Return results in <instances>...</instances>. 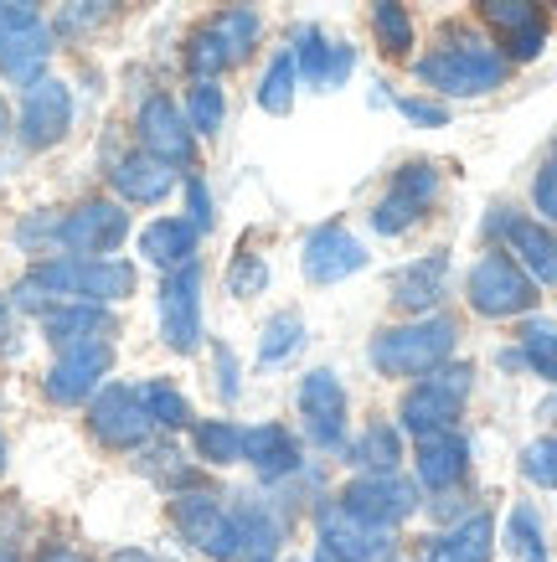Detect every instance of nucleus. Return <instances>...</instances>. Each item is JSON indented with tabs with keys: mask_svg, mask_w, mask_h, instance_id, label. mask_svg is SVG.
<instances>
[{
	"mask_svg": "<svg viewBox=\"0 0 557 562\" xmlns=\"http://www.w3.org/2000/svg\"><path fill=\"white\" fill-rule=\"evenodd\" d=\"M356 72V47L352 42H336V52H331V78H325V88H341L346 78Z\"/></svg>",
	"mask_w": 557,
	"mask_h": 562,
	"instance_id": "obj_47",
	"label": "nucleus"
},
{
	"mask_svg": "<svg viewBox=\"0 0 557 562\" xmlns=\"http://www.w3.org/2000/svg\"><path fill=\"white\" fill-rule=\"evenodd\" d=\"M114 372V341H93V346H73V351H57V361L42 376V392L57 408H78L93 392L103 387V376Z\"/></svg>",
	"mask_w": 557,
	"mask_h": 562,
	"instance_id": "obj_16",
	"label": "nucleus"
},
{
	"mask_svg": "<svg viewBox=\"0 0 557 562\" xmlns=\"http://www.w3.org/2000/svg\"><path fill=\"white\" fill-rule=\"evenodd\" d=\"M181 109H186V124L197 130V139H218L222 124H227V93H222L218 78H191Z\"/></svg>",
	"mask_w": 557,
	"mask_h": 562,
	"instance_id": "obj_34",
	"label": "nucleus"
},
{
	"mask_svg": "<svg viewBox=\"0 0 557 562\" xmlns=\"http://www.w3.org/2000/svg\"><path fill=\"white\" fill-rule=\"evenodd\" d=\"M542 5H547V16H557V0H542Z\"/></svg>",
	"mask_w": 557,
	"mask_h": 562,
	"instance_id": "obj_57",
	"label": "nucleus"
},
{
	"mask_svg": "<svg viewBox=\"0 0 557 562\" xmlns=\"http://www.w3.org/2000/svg\"><path fill=\"white\" fill-rule=\"evenodd\" d=\"M439 191H444V171L434 160H408V166H398L388 191L371 206V233L408 238V233H413L419 222H428V212L439 206Z\"/></svg>",
	"mask_w": 557,
	"mask_h": 562,
	"instance_id": "obj_5",
	"label": "nucleus"
},
{
	"mask_svg": "<svg viewBox=\"0 0 557 562\" xmlns=\"http://www.w3.org/2000/svg\"><path fill=\"white\" fill-rule=\"evenodd\" d=\"M73 130V88L63 78H36L21 88V109H16V139L21 150H52L63 145Z\"/></svg>",
	"mask_w": 557,
	"mask_h": 562,
	"instance_id": "obj_13",
	"label": "nucleus"
},
{
	"mask_svg": "<svg viewBox=\"0 0 557 562\" xmlns=\"http://www.w3.org/2000/svg\"><path fill=\"white\" fill-rule=\"evenodd\" d=\"M444 294H449V254H423L413 263L392 273V310L403 315H428V310H444Z\"/></svg>",
	"mask_w": 557,
	"mask_h": 562,
	"instance_id": "obj_26",
	"label": "nucleus"
},
{
	"mask_svg": "<svg viewBox=\"0 0 557 562\" xmlns=\"http://www.w3.org/2000/svg\"><path fill=\"white\" fill-rule=\"evenodd\" d=\"M537 424L557 428V387H553V392H547V397H542V403H537Z\"/></svg>",
	"mask_w": 557,
	"mask_h": 562,
	"instance_id": "obj_49",
	"label": "nucleus"
},
{
	"mask_svg": "<svg viewBox=\"0 0 557 562\" xmlns=\"http://www.w3.org/2000/svg\"><path fill=\"white\" fill-rule=\"evenodd\" d=\"M490 552H495V521L480 506L455 527H439L434 537H423L413 562H490Z\"/></svg>",
	"mask_w": 557,
	"mask_h": 562,
	"instance_id": "obj_22",
	"label": "nucleus"
},
{
	"mask_svg": "<svg viewBox=\"0 0 557 562\" xmlns=\"http://www.w3.org/2000/svg\"><path fill=\"white\" fill-rule=\"evenodd\" d=\"M315 542L331 547V552H341V558H352V562H382L392 547H398V531L356 521L336 495H331V501L315 506Z\"/></svg>",
	"mask_w": 557,
	"mask_h": 562,
	"instance_id": "obj_20",
	"label": "nucleus"
},
{
	"mask_svg": "<svg viewBox=\"0 0 557 562\" xmlns=\"http://www.w3.org/2000/svg\"><path fill=\"white\" fill-rule=\"evenodd\" d=\"M130 238V212L124 202L109 196H88L73 212H63V233H57V254L63 258H109L119 243Z\"/></svg>",
	"mask_w": 557,
	"mask_h": 562,
	"instance_id": "obj_12",
	"label": "nucleus"
},
{
	"mask_svg": "<svg viewBox=\"0 0 557 562\" xmlns=\"http://www.w3.org/2000/svg\"><path fill=\"white\" fill-rule=\"evenodd\" d=\"M140 403H145V413L155 418V428H166V434H181V428L197 424V413H191V403H186V392L176 387V382H166V376L140 382Z\"/></svg>",
	"mask_w": 557,
	"mask_h": 562,
	"instance_id": "obj_36",
	"label": "nucleus"
},
{
	"mask_svg": "<svg viewBox=\"0 0 557 562\" xmlns=\"http://www.w3.org/2000/svg\"><path fill=\"white\" fill-rule=\"evenodd\" d=\"M5 336H11V300H0V346H5Z\"/></svg>",
	"mask_w": 557,
	"mask_h": 562,
	"instance_id": "obj_52",
	"label": "nucleus"
},
{
	"mask_svg": "<svg viewBox=\"0 0 557 562\" xmlns=\"http://www.w3.org/2000/svg\"><path fill=\"white\" fill-rule=\"evenodd\" d=\"M57 233H63V212H52V206H42V212H26V217L16 222V248L32 258H57Z\"/></svg>",
	"mask_w": 557,
	"mask_h": 562,
	"instance_id": "obj_40",
	"label": "nucleus"
},
{
	"mask_svg": "<svg viewBox=\"0 0 557 562\" xmlns=\"http://www.w3.org/2000/svg\"><path fill=\"white\" fill-rule=\"evenodd\" d=\"M294 408H300L304 439L315 443V454H341L346 449V439H352V392L331 367H315V372L300 376Z\"/></svg>",
	"mask_w": 557,
	"mask_h": 562,
	"instance_id": "obj_8",
	"label": "nucleus"
},
{
	"mask_svg": "<svg viewBox=\"0 0 557 562\" xmlns=\"http://www.w3.org/2000/svg\"><path fill=\"white\" fill-rule=\"evenodd\" d=\"M0 562H26V558H21L16 547H0Z\"/></svg>",
	"mask_w": 557,
	"mask_h": 562,
	"instance_id": "obj_54",
	"label": "nucleus"
},
{
	"mask_svg": "<svg viewBox=\"0 0 557 562\" xmlns=\"http://www.w3.org/2000/svg\"><path fill=\"white\" fill-rule=\"evenodd\" d=\"M304 562H352V558H341V552H331V547H321L315 542V552H310V558Z\"/></svg>",
	"mask_w": 557,
	"mask_h": 562,
	"instance_id": "obj_51",
	"label": "nucleus"
},
{
	"mask_svg": "<svg viewBox=\"0 0 557 562\" xmlns=\"http://www.w3.org/2000/svg\"><path fill=\"white\" fill-rule=\"evenodd\" d=\"M336 501L356 516V521H367V527H382V531L408 527V521L423 512L419 480H408L403 470H382V475H352V480H346V485L336 491Z\"/></svg>",
	"mask_w": 557,
	"mask_h": 562,
	"instance_id": "obj_7",
	"label": "nucleus"
},
{
	"mask_svg": "<svg viewBox=\"0 0 557 562\" xmlns=\"http://www.w3.org/2000/svg\"><path fill=\"white\" fill-rule=\"evenodd\" d=\"M300 346H304V315L300 310H279V315L264 325V336H258V367L274 372V367H285Z\"/></svg>",
	"mask_w": 557,
	"mask_h": 562,
	"instance_id": "obj_38",
	"label": "nucleus"
},
{
	"mask_svg": "<svg viewBox=\"0 0 557 562\" xmlns=\"http://www.w3.org/2000/svg\"><path fill=\"white\" fill-rule=\"evenodd\" d=\"M516 346H522V361L526 372L542 376L547 387H557V321L553 315H522L516 321Z\"/></svg>",
	"mask_w": 557,
	"mask_h": 562,
	"instance_id": "obj_32",
	"label": "nucleus"
},
{
	"mask_svg": "<svg viewBox=\"0 0 557 562\" xmlns=\"http://www.w3.org/2000/svg\"><path fill=\"white\" fill-rule=\"evenodd\" d=\"M5 460H11V449H5V434H0V475H5Z\"/></svg>",
	"mask_w": 557,
	"mask_h": 562,
	"instance_id": "obj_55",
	"label": "nucleus"
},
{
	"mask_svg": "<svg viewBox=\"0 0 557 562\" xmlns=\"http://www.w3.org/2000/svg\"><path fill=\"white\" fill-rule=\"evenodd\" d=\"M191 449L212 470H233V464H243V424H233V418H197L191 424Z\"/></svg>",
	"mask_w": 557,
	"mask_h": 562,
	"instance_id": "obj_33",
	"label": "nucleus"
},
{
	"mask_svg": "<svg viewBox=\"0 0 557 562\" xmlns=\"http://www.w3.org/2000/svg\"><path fill=\"white\" fill-rule=\"evenodd\" d=\"M197 243H202V233L186 217H155L140 227V258L155 263L160 273L181 269V263H197Z\"/></svg>",
	"mask_w": 557,
	"mask_h": 562,
	"instance_id": "obj_28",
	"label": "nucleus"
},
{
	"mask_svg": "<svg viewBox=\"0 0 557 562\" xmlns=\"http://www.w3.org/2000/svg\"><path fill=\"white\" fill-rule=\"evenodd\" d=\"M52 63V26L42 21L36 5L0 0V78L5 83H36Z\"/></svg>",
	"mask_w": 557,
	"mask_h": 562,
	"instance_id": "obj_9",
	"label": "nucleus"
},
{
	"mask_svg": "<svg viewBox=\"0 0 557 562\" xmlns=\"http://www.w3.org/2000/svg\"><path fill=\"white\" fill-rule=\"evenodd\" d=\"M371 42L388 63H413L419 32H413V16H408L403 0H371Z\"/></svg>",
	"mask_w": 557,
	"mask_h": 562,
	"instance_id": "obj_31",
	"label": "nucleus"
},
{
	"mask_svg": "<svg viewBox=\"0 0 557 562\" xmlns=\"http://www.w3.org/2000/svg\"><path fill=\"white\" fill-rule=\"evenodd\" d=\"M109 562H160V558H151L145 547H119V552H114Z\"/></svg>",
	"mask_w": 557,
	"mask_h": 562,
	"instance_id": "obj_50",
	"label": "nucleus"
},
{
	"mask_svg": "<svg viewBox=\"0 0 557 562\" xmlns=\"http://www.w3.org/2000/svg\"><path fill=\"white\" fill-rule=\"evenodd\" d=\"M212 367H218V397L222 403H237V392H243V367H237L233 346H218V351H212Z\"/></svg>",
	"mask_w": 557,
	"mask_h": 562,
	"instance_id": "obj_45",
	"label": "nucleus"
},
{
	"mask_svg": "<svg viewBox=\"0 0 557 562\" xmlns=\"http://www.w3.org/2000/svg\"><path fill=\"white\" fill-rule=\"evenodd\" d=\"M170 527L181 531L186 547H197L212 562H237V527L233 506L207 485H186L170 495Z\"/></svg>",
	"mask_w": 557,
	"mask_h": 562,
	"instance_id": "obj_6",
	"label": "nucleus"
},
{
	"mask_svg": "<svg viewBox=\"0 0 557 562\" xmlns=\"http://www.w3.org/2000/svg\"><path fill=\"white\" fill-rule=\"evenodd\" d=\"M155 310H160V341L176 357L202 351V269L197 263H181V269L166 273V284L155 294Z\"/></svg>",
	"mask_w": 557,
	"mask_h": 562,
	"instance_id": "obj_14",
	"label": "nucleus"
},
{
	"mask_svg": "<svg viewBox=\"0 0 557 562\" xmlns=\"http://www.w3.org/2000/svg\"><path fill=\"white\" fill-rule=\"evenodd\" d=\"M186 222H191L197 233H212V222H218V212H212V191H207L202 176H186Z\"/></svg>",
	"mask_w": 557,
	"mask_h": 562,
	"instance_id": "obj_44",
	"label": "nucleus"
},
{
	"mask_svg": "<svg viewBox=\"0 0 557 562\" xmlns=\"http://www.w3.org/2000/svg\"><path fill=\"white\" fill-rule=\"evenodd\" d=\"M294 88H300V68H294V57L285 52H274V63L264 68V78H258V109L264 114H289L294 109Z\"/></svg>",
	"mask_w": 557,
	"mask_h": 562,
	"instance_id": "obj_39",
	"label": "nucleus"
},
{
	"mask_svg": "<svg viewBox=\"0 0 557 562\" xmlns=\"http://www.w3.org/2000/svg\"><path fill=\"white\" fill-rule=\"evenodd\" d=\"M243 464H254L264 485H279L310 460H304V449L289 424H254L243 428Z\"/></svg>",
	"mask_w": 557,
	"mask_h": 562,
	"instance_id": "obj_25",
	"label": "nucleus"
},
{
	"mask_svg": "<svg viewBox=\"0 0 557 562\" xmlns=\"http://www.w3.org/2000/svg\"><path fill=\"white\" fill-rule=\"evenodd\" d=\"M5 130H11V114H5V103H0V135H5Z\"/></svg>",
	"mask_w": 557,
	"mask_h": 562,
	"instance_id": "obj_56",
	"label": "nucleus"
},
{
	"mask_svg": "<svg viewBox=\"0 0 557 562\" xmlns=\"http://www.w3.org/2000/svg\"><path fill=\"white\" fill-rule=\"evenodd\" d=\"M532 217L557 227V150H547L537 160V176H532Z\"/></svg>",
	"mask_w": 557,
	"mask_h": 562,
	"instance_id": "obj_43",
	"label": "nucleus"
},
{
	"mask_svg": "<svg viewBox=\"0 0 557 562\" xmlns=\"http://www.w3.org/2000/svg\"><path fill=\"white\" fill-rule=\"evenodd\" d=\"M475 21L506 52L511 68H526L547 52V5L542 0H475Z\"/></svg>",
	"mask_w": 557,
	"mask_h": 562,
	"instance_id": "obj_11",
	"label": "nucleus"
},
{
	"mask_svg": "<svg viewBox=\"0 0 557 562\" xmlns=\"http://www.w3.org/2000/svg\"><path fill=\"white\" fill-rule=\"evenodd\" d=\"M114 5H119V0H83L88 16H103V11H114Z\"/></svg>",
	"mask_w": 557,
	"mask_h": 562,
	"instance_id": "obj_53",
	"label": "nucleus"
},
{
	"mask_svg": "<svg viewBox=\"0 0 557 562\" xmlns=\"http://www.w3.org/2000/svg\"><path fill=\"white\" fill-rule=\"evenodd\" d=\"M371 263L367 243L356 238L346 222H321V227H310L300 243V269L310 284H321V290H331V284H346L352 273H361Z\"/></svg>",
	"mask_w": 557,
	"mask_h": 562,
	"instance_id": "obj_15",
	"label": "nucleus"
},
{
	"mask_svg": "<svg viewBox=\"0 0 557 562\" xmlns=\"http://www.w3.org/2000/svg\"><path fill=\"white\" fill-rule=\"evenodd\" d=\"M331 52H336V42H331L321 26H310V21L294 26V36H289V57H294L304 88H325V78H331Z\"/></svg>",
	"mask_w": 557,
	"mask_h": 562,
	"instance_id": "obj_35",
	"label": "nucleus"
},
{
	"mask_svg": "<svg viewBox=\"0 0 557 562\" xmlns=\"http://www.w3.org/2000/svg\"><path fill=\"white\" fill-rule=\"evenodd\" d=\"M140 454V475H151L160 491H186V485H197V470H191V460H186L176 443H145V449H135Z\"/></svg>",
	"mask_w": 557,
	"mask_h": 562,
	"instance_id": "obj_37",
	"label": "nucleus"
},
{
	"mask_svg": "<svg viewBox=\"0 0 557 562\" xmlns=\"http://www.w3.org/2000/svg\"><path fill=\"white\" fill-rule=\"evenodd\" d=\"M495 248H506V254L537 279V290H557V227H547V222L522 212V206H511Z\"/></svg>",
	"mask_w": 557,
	"mask_h": 562,
	"instance_id": "obj_21",
	"label": "nucleus"
},
{
	"mask_svg": "<svg viewBox=\"0 0 557 562\" xmlns=\"http://www.w3.org/2000/svg\"><path fill=\"white\" fill-rule=\"evenodd\" d=\"M475 392V367L470 361H439L434 372H423L408 382L403 403H398V428L408 439H423V434H439V428H459L465 408H470Z\"/></svg>",
	"mask_w": 557,
	"mask_h": 562,
	"instance_id": "obj_3",
	"label": "nucleus"
},
{
	"mask_svg": "<svg viewBox=\"0 0 557 562\" xmlns=\"http://www.w3.org/2000/svg\"><path fill=\"white\" fill-rule=\"evenodd\" d=\"M207 32L218 36V47L227 52V63H248L254 57V47L264 42V16H258V5H248V0H233V5H222L212 21H202Z\"/></svg>",
	"mask_w": 557,
	"mask_h": 562,
	"instance_id": "obj_29",
	"label": "nucleus"
},
{
	"mask_svg": "<svg viewBox=\"0 0 557 562\" xmlns=\"http://www.w3.org/2000/svg\"><path fill=\"white\" fill-rule=\"evenodd\" d=\"M135 139H140V150L170 160L176 171H181V166H197V130L186 124V109L170 99V93H151V99L140 103Z\"/></svg>",
	"mask_w": 557,
	"mask_h": 562,
	"instance_id": "obj_17",
	"label": "nucleus"
},
{
	"mask_svg": "<svg viewBox=\"0 0 557 562\" xmlns=\"http://www.w3.org/2000/svg\"><path fill=\"white\" fill-rule=\"evenodd\" d=\"M413 78H419L434 99H486L495 88H506L511 63L480 26L470 21H444L434 47L413 57Z\"/></svg>",
	"mask_w": 557,
	"mask_h": 562,
	"instance_id": "obj_1",
	"label": "nucleus"
},
{
	"mask_svg": "<svg viewBox=\"0 0 557 562\" xmlns=\"http://www.w3.org/2000/svg\"><path fill=\"white\" fill-rule=\"evenodd\" d=\"M408 460H413V480H419L423 495L465 491V480H470V439L459 428H439V434L413 439Z\"/></svg>",
	"mask_w": 557,
	"mask_h": 562,
	"instance_id": "obj_18",
	"label": "nucleus"
},
{
	"mask_svg": "<svg viewBox=\"0 0 557 562\" xmlns=\"http://www.w3.org/2000/svg\"><path fill=\"white\" fill-rule=\"evenodd\" d=\"M264 290H269V258L254 254V248L233 254V263H227V294H237V300H258Z\"/></svg>",
	"mask_w": 557,
	"mask_h": 562,
	"instance_id": "obj_42",
	"label": "nucleus"
},
{
	"mask_svg": "<svg viewBox=\"0 0 557 562\" xmlns=\"http://www.w3.org/2000/svg\"><path fill=\"white\" fill-rule=\"evenodd\" d=\"M398 114L413 120V124H423V130H444V124H449L444 99H398Z\"/></svg>",
	"mask_w": 557,
	"mask_h": 562,
	"instance_id": "obj_46",
	"label": "nucleus"
},
{
	"mask_svg": "<svg viewBox=\"0 0 557 562\" xmlns=\"http://www.w3.org/2000/svg\"><path fill=\"white\" fill-rule=\"evenodd\" d=\"M465 305L480 321H522V315H532L542 305V290L506 248L486 243V254L475 258L470 273H465Z\"/></svg>",
	"mask_w": 557,
	"mask_h": 562,
	"instance_id": "obj_4",
	"label": "nucleus"
},
{
	"mask_svg": "<svg viewBox=\"0 0 557 562\" xmlns=\"http://www.w3.org/2000/svg\"><path fill=\"white\" fill-rule=\"evenodd\" d=\"M21 5H42V0H21Z\"/></svg>",
	"mask_w": 557,
	"mask_h": 562,
	"instance_id": "obj_58",
	"label": "nucleus"
},
{
	"mask_svg": "<svg viewBox=\"0 0 557 562\" xmlns=\"http://www.w3.org/2000/svg\"><path fill=\"white\" fill-rule=\"evenodd\" d=\"M341 460L352 464L356 475H382V470H403L408 460V434L398 428V418H371L356 439H346Z\"/></svg>",
	"mask_w": 557,
	"mask_h": 562,
	"instance_id": "obj_27",
	"label": "nucleus"
},
{
	"mask_svg": "<svg viewBox=\"0 0 557 562\" xmlns=\"http://www.w3.org/2000/svg\"><path fill=\"white\" fill-rule=\"evenodd\" d=\"M109 181H114L124 206H160L176 191V166L151 150H130L109 166Z\"/></svg>",
	"mask_w": 557,
	"mask_h": 562,
	"instance_id": "obj_23",
	"label": "nucleus"
},
{
	"mask_svg": "<svg viewBox=\"0 0 557 562\" xmlns=\"http://www.w3.org/2000/svg\"><path fill=\"white\" fill-rule=\"evenodd\" d=\"M465 325L449 310H428V315H408L398 325H382L367 346V361L377 376L388 382H413V376L434 372L439 361H449L459 351Z\"/></svg>",
	"mask_w": 557,
	"mask_h": 562,
	"instance_id": "obj_2",
	"label": "nucleus"
},
{
	"mask_svg": "<svg viewBox=\"0 0 557 562\" xmlns=\"http://www.w3.org/2000/svg\"><path fill=\"white\" fill-rule=\"evenodd\" d=\"M88 434L99 449H114V454H135L155 439V418L140 403V387H124V382H103L93 397H88Z\"/></svg>",
	"mask_w": 557,
	"mask_h": 562,
	"instance_id": "obj_10",
	"label": "nucleus"
},
{
	"mask_svg": "<svg viewBox=\"0 0 557 562\" xmlns=\"http://www.w3.org/2000/svg\"><path fill=\"white\" fill-rule=\"evenodd\" d=\"M233 527H237V562H279L289 537V516L274 495L243 491L233 495Z\"/></svg>",
	"mask_w": 557,
	"mask_h": 562,
	"instance_id": "obj_19",
	"label": "nucleus"
},
{
	"mask_svg": "<svg viewBox=\"0 0 557 562\" xmlns=\"http://www.w3.org/2000/svg\"><path fill=\"white\" fill-rule=\"evenodd\" d=\"M501 547L516 562H553V542H547V521H542L537 501H516L501 527Z\"/></svg>",
	"mask_w": 557,
	"mask_h": 562,
	"instance_id": "obj_30",
	"label": "nucleus"
},
{
	"mask_svg": "<svg viewBox=\"0 0 557 562\" xmlns=\"http://www.w3.org/2000/svg\"><path fill=\"white\" fill-rule=\"evenodd\" d=\"M516 470H522L526 485H537V491H557V434H542V439L522 443Z\"/></svg>",
	"mask_w": 557,
	"mask_h": 562,
	"instance_id": "obj_41",
	"label": "nucleus"
},
{
	"mask_svg": "<svg viewBox=\"0 0 557 562\" xmlns=\"http://www.w3.org/2000/svg\"><path fill=\"white\" fill-rule=\"evenodd\" d=\"M36 562H93V558H83L78 547H63V542H57V547H47V552H42Z\"/></svg>",
	"mask_w": 557,
	"mask_h": 562,
	"instance_id": "obj_48",
	"label": "nucleus"
},
{
	"mask_svg": "<svg viewBox=\"0 0 557 562\" xmlns=\"http://www.w3.org/2000/svg\"><path fill=\"white\" fill-rule=\"evenodd\" d=\"M42 321V336H47L52 351H73V346H93V341H114V315L109 305H88V300H63L52 305Z\"/></svg>",
	"mask_w": 557,
	"mask_h": 562,
	"instance_id": "obj_24",
	"label": "nucleus"
}]
</instances>
